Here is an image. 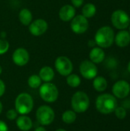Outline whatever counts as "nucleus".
<instances>
[{"mask_svg":"<svg viewBox=\"0 0 130 131\" xmlns=\"http://www.w3.org/2000/svg\"><path fill=\"white\" fill-rule=\"evenodd\" d=\"M107 86H108V83L105 78L102 76H98L93 78V87L97 91L103 92L107 88Z\"/></svg>","mask_w":130,"mask_h":131,"instance_id":"obj_20","label":"nucleus"},{"mask_svg":"<svg viewBox=\"0 0 130 131\" xmlns=\"http://www.w3.org/2000/svg\"><path fill=\"white\" fill-rule=\"evenodd\" d=\"M16 126L20 130L28 131L32 128L33 122L27 115H20L16 118Z\"/></svg>","mask_w":130,"mask_h":131,"instance_id":"obj_16","label":"nucleus"},{"mask_svg":"<svg viewBox=\"0 0 130 131\" xmlns=\"http://www.w3.org/2000/svg\"><path fill=\"white\" fill-rule=\"evenodd\" d=\"M114 41L116 45L120 48L126 47L130 43V34L129 31L120 30L115 36Z\"/></svg>","mask_w":130,"mask_h":131,"instance_id":"obj_15","label":"nucleus"},{"mask_svg":"<svg viewBox=\"0 0 130 131\" xmlns=\"http://www.w3.org/2000/svg\"><path fill=\"white\" fill-rule=\"evenodd\" d=\"M41 79L38 74H32L28 79V84L33 89H37L41 85Z\"/></svg>","mask_w":130,"mask_h":131,"instance_id":"obj_24","label":"nucleus"},{"mask_svg":"<svg viewBox=\"0 0 130 131\" xmlns=\"http://www.w3.org/2000/svg\"><path fill=\"white\" fill-rule=\"evenodd\" d=\"M90 60L94 64H100L103 62L105 59V52L100 47L93 48L89 54Z\"/></svg>","mask_w":130,"mask_h":131,"instance_id":"obj_17","label":"nucleus"},{"mask_svg":"<svg viewBox=\"0 0 130 131\" xmlns=\"http://www.w3.org/2000/svg\"><path fill=\"white\" fill-rule=\"evenodd\" d=\"M80 73L83 78L87 80L93 79L97 77L98 73V69L93 62L90 60H84L83 61L79 67Z\"/></svg>","mask_w":130,"mask_h":131,"instance_id":"obj_10","label":"nucleus"},{"mask_svg":"<svg viewBox=\"0 0 130 131\" xmlns=\"http://www.w3.org/2000/svg\"><path fill=\"white\" fill-rule=\"evenodd\" d=\"M96 12H97V8L96 5L93 3H87L82 8V15L87 18L93 17Z\"/></svg>","mask_w":130,"mask_h":131,"instance_id":"obj_21","label":"nucleus"},{"mask_svg":"<svg viewBox=\"0 0 130 131\" xmlns=\"http://www.w3.org/2000/svg\"><path fill=\"white\" fill-rule=\"evenodd\" d=\"M0 131H8L7 124L2 121H0Z\"/></svg>","mask_w":130,"mask_h":131,"instance_id":"obj_30","label":"nucleus"},{"mask_svg":"<svg viewBox=\"0 0 130 131\" xmlns=\"http://www.w3.org/2000/svg\"><path fill=\"white\" fill-rule=\"evenodd\" d=\"M5 92V84L2 80L0 79V97L3 96Z\"/></svg>","mask_w":130,"mask_h":131,"instance_id":"obj_29","label":"nucleus"},{"mask_svg":"<svg viewBox=\"0 0 130 131\" xmlns=\"http://www.w3.org/2000/svg\"><path fill=\"white\" fill-rule=\"evenodd\" d=\"M129 21H130V17H129Z\"/></svg>","mask_w":130,"mask_h":131,"instance_id":"obj_39","label":"nucleus"},{"mask_svg":"<svg viewBox=\"0 0 130 131\" xmlns=\"http://www.w3.org/2000/svg\"><path fill=\"white\" fill-rule=\"evenodd\" d=\"M115 38V34L113 29L110 26H103L100 28L94 36V41L96 45L100 48H107L110 47Z\"/></svg>","mask_w":130,"mask_h":131,"instance_id":"obj_2","label":"nucleus"},{"mask_svg":"<svg viewBox=\"0 0 130 131\" xmlns=\"http://www.w3.org/2000/svg\"><path fill=\"white\" fill-rule=\"evenodd\" d=\"M113 95L116 98L124 99L127 97L130 93V84L129 82L124 80L116 81L112 88Z\"/></svg>","mask_w":130,"mask_h":131,"instance_id":"obj_11","label":"nucleus"},{"mask_svg":"<svg viewBox=\"0 0 130 131\" xmlns=\"http://www.w3.org/2000/svg\"><path fill=\"white\" fill-rule=\"evenodd\" d=\"M39 77L44 82H51L54 78V71L50 66H44L39 71Z\"/></svg>","mask_w":130,"mask_h":131,"instance_id":"obj_18","label":"nucleus"},{"mask_svg":"<svg viewBox=\"0 0 130 131\" xmlns=\"http://www.w3.org/2000/svg\"><path fill=\"white\" fill-rule=\"evenodd\" d=\"M72 5L74 8H80V6H82V5L84 4V0H70Z\"/></svg>","mask_w":130,"mask_h":131,"instance_id":"obj_28","label":"nucleus"},{"mask_svg":"<svg viewBox=\"0 0 130 131\" xmlns=\"http://www.w3.org/2000/svg\"><path fill=\"white\" fill-rule=\"evenodd\" d=\"M56 71L62 76L67 77L73 71V63L66 56H59L54 61Z\"/></svg>","mask_w":130,"mask_h":131,"instance_id":"obj_8","label":"nucleus"},{"mask_svg":"<svg viewBox=\"0 0 130 131\" xmlns=\"http://www.w3.org/2000/svg\"><path fill=\"white\" fill-rule=\"evenodd\" d=\"M2 109H3V105H2V102L0 101V114H1L2 112Z\"/></svg>","mask_w":130,"mask_h":131,"instance_id":"obj_33","label":"nucleus"},{"mask_svg":"<svg viewBox=\"0 0 130 131\" xmlns=\"http://www.w3.org/2000/svg\"><path fill=\"white\" fill-rule=\"evenodd\" d=\"M114 113L116 117L120 120H123L126 117V110L123 107H116Z\"/></svg>","mask_w":130,"mask_h":131,"instance_id":"obj_25","label":"nucleus"},{"mask_svg":"<svg viewBox=\"0 0 130 131\" xmlns=\"http://www.w3.org/2000/svg\"><path fill=\"white\" fill-rule=\"evenodd\" d=\"M67 84L71 87V88H77L80 85L81 79L79 77V75L76 74H70L68 76H67L66 79Z\"/></svg>","mask_w":130,"mask_h":131,"instance_id":"obj_23","label":"nucleus"},{"mask_svg":"<svg viewBox=\"0 0 130 131\" xmlns=\"http://www.w3.org/2000/svg\"><path fill=\"white\" fill-rule=\"evenodd\" d=\"M34 131H47V130H46V129H45L44 127H41H41H37V128H36V129H35Z\"/></svg>","mask_w":130,"mask_h":131,"instance_id":"obj_32","label":"nucleus"},{"mask_svg":"<svg viewBox=\"0 0 130 131\" xmlns=\"http://www.w3.org/2000/svg\"><path fill=\"white\" fill-rule=\"evenodd\" d=\"M88 45H89V47L94 48V47H95V45H96V42H95V41H94V40H90V41H88Z\"/></svg>","mask_w":130,"mask_h":131,"instance_id":"obj_31","label":"nucleus"},{"mask_svg":"<svg viewBox=\"0 0 130 131\" xmlns=\"http://www.w3.org/2000/svg\"><path fill=\"white\" fill-rule=\"evenodd\" d=\"M77 119V114L72 110H67L62 114V121L67 124H70L75 122Z\"/></svg>","mask_w":130,"mask_h":131,"instance_id":"obj_22","label":"nucleus"},{"mask_svg":"<svg viewBox=\"0 0 130 131\" xmlns=\"http://www.w3.org/2000/svg\"><path fill=\"white\" fill-rule=\"evenodd\" d=\"M129 34H130V26H129Z\"/></svg>","mask_w":130,"mask_h":131,"instance_id":"obj_38","label":"nucleus"},{"mask_svg":"<svg viewBox=\"0 0 130 131\" xmlns=\"http://www.w3.org/2000/svg\"><path fill=\"white\" fill-rule=\"evenodd\" d=\"M15 107L20 115H27L34 107V100L28 93H21L15 98Z\"/></svg>","mask_w":130,"mask_h":131,"instance_id":"obj_3","label":"nucleus"},{"mask_svg":"<svg viewBox=\"0 0 130 131\" xmlns=\"http://www.w3.org/2000/svg\"><path fill=\"white\" fill-rule=\"evenodd\" d=\"M18 113L16 111V110L10 109L6 113V117L9 121H14V120H15L18 117Z\"/></svg>","mask_w":130,"mask_h":131,"instance_id":"obj_27","label":"nucleus"},{"mask_svg":"<svg viewBox=\"0 0 130 131\" xmlns=\"http://www.w3.org/2000/svg\"><path fill=\"white\" fill-rule=\"evenodd\" d=\"M9 49V43L4 38L0 39V55L5 54Z\"/></svg>","mask_w":130,"mask_h":131,"instance_id":"obj_26","label":"nucleus"},{"mask_svg":"<svg viewBox=\"0 0 130 131\" xmlns=\"http://www.w3.org/2000/svg\"><path fill=\"white\" fill-rule=\"evenodd\" d=\"M33 15L28 8H22L18 14V19L20 22L25 26H28L32 21Z\"/></svg>","mask_w":130,"mask_h":131,"instance_id":"obj_19","label":"nucleus"},{"mask_svg":"<svg viewBox=\"0 0 130 131\" xmlns=\"http://www.w3.org/2000/svg\"><path fill=\"white\" fill-rule=\"evenodd\" d=\"M59 18L61 21H70L76 15V9L72 5H64L59 10Z\"/></svg>","mask_w":130,"mask_h":131,"instance_id":"obj_14","label":"nucleus"},{"mask_svg":"<svg viewBox=\"0 0 130 131\" xmlns=\"http://www.w3.org/2000/svg\"><path fill=\"white\" fill-rule=\"evenodd\" d=\"M12 61L13 62L19 67L26 65L30 59L28 51L24 48H16L12 54Z\"/></svg>","mask_w":130,"mask_h":131,"instance_id":"obj_13","label":"nucleus"},{"mask_svg":"<svg viewBox=\"0 0 130 131\" xmlns=\"http://www.w3.org/2000/svg\"><path fill=\"white\" fill-rule=\"evenodd\" d=\"M2 66L0 65V75H1V74H2Z\"/></svg>","mask_w":130,"mask_h":131,"instance_id":"obj_37","label":"nucleus"},{"mask_svg":"<svg viewBox=\"0 0 130 131\" xmlns=\"http://www.w3.org/2000/svg\"><path fill=\"white\" fill-rule=\"evenodd\" d=\"M128 71H129V72L130 73V61L129 62V64H128Z\"/></svg>","mask_w":130,"mask_h":131,"instance_id":"obj_35","label":"nucleus"},{"mask_svg":"<svg viewBox=\"0 0 130 131\" xmlns=\"http://www.w3.org/2000/svg\"><path fill=\"white\" fill-rule=\"evenodd\" d=\"M55 117L54 110L48 105L40 106L36 111V120L41 126L51 124Z\"/></svg>","mask_w":130,"mask_h":131,"instance_id":"obj_6","label":"nucleus"},{"mask_svg":"<svg viewBox=\"0 0 130 131\" xmlns=\"http://www.w3.org/2000/svg\"><path fill=\"white\" fill-rule=\"evenodd\" d=\"M1 36H2V38H5V31L2 32V33H1Z\"/></svg>","mask_w":130,"mask_h":131,"instance_id":"obj_34","label":"nucleus"},{"mask_svg":"<svg viewBox=\"0 0 130 131\" xmlns=\"http://www.w3.org/2000/svg\"><path fill=\"white\" fill-rule=\"evenodd\" d=\"M48 28V22L42 19L38 18L31 22L28 25V30L30 33L34 36H41L44 34Z\"/></svg>","mask_w":130,"mask_h":131,"instance_id":"obj_12","label":"nucleus"},{"mask_svg":"<svg viewBox=\"0 0 130 131\" xmlns=\"http://www.w3.org/2000/svg\"><path fill=\"white\" fill-rule=\"evenodd\" d=\"M90 107V98L84 91H77L71 97V107L76 113H84Z\"/></svg>","mask_w":130,"mask_h":131,"instance_id":"obj_4","label":"nucleus"},{"mask_svg":"<svg viewBox=\"0 0 130 131\" xmlns=\"http://www.w3.org/2000/svg\"><path fill=\"white\" fill-rule=\"evenodd\" d=\"M89 28L88 18H85L83 15L74 16L70 21V28L75 34L80 35L85 33Z\"/></svg>","mask_w":130,"mask_h":131,"instance_id":"obj_9","label":"nucleus"},{"mask_svg":"<svg viewBox=\"0 0 130 131\" xmlns=\"http://www.w3.org/2000/svg\"><path fill=\"white\" fill-rule=\"evenodd\" d=\"M111 22L116 28L124 30L130 25L129 16L125 11L118 9L113 12L111 15Z\"/></svg>","mask_w":130,"mask_h":131,"instance_id":"obj_7","label":"nucleus"},{"mask_svg":"<svg viewBox=\"0 0 130 131\" xmlns=\"http://www.w3.org/2000/svg\"><path fill=\"white\" fill-rule=\"evenodd\" d=\"M55 131H67L66 130H64V129H57V130H56Z\"/></svg>","mask_w":130,"mask_h":131,"instance_id":"obj_36","label":"nucleus"},{"mask_svg":"<svg viewBox=\"0 0 130 131\" xmlns=\"http://www.w3.org/2000/svg\"><path fill=\"white\" fill-rule=\"evenodd\" d=\"M96 108L103 114H110L114 112L117 107L116 98L110 94H103L96 100Z\"/></svg>","mask_w":130,"mask_h":131,"instance_id":"obj_1","label":"nucleus"},{"mask_svg":"<svg viewBox=\"0 0 130 131\" xmlns=\"http://www.w3.org/2000/svg\"><path fill=\"white\" fill-rule=\"evenodd\" d=\"M41 98L47 103L55 102L59 96V91L55 84L51 82H45L39 88Z\"/></svg>","mask_w":130,"mask_h":131,"instance_id":"obj_5","label":"nucleus"}]
</instances>
